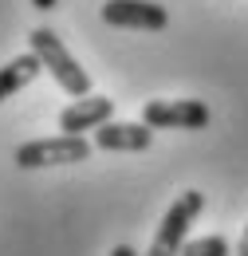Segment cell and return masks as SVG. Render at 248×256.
Instances as JSON below:
<instances>
[{
	"label": "cell",
	"instance_id": "cell-1",
	"mask_svg": "<svg viewBox=\"0 0 248 256\" xmlns=\"http://www.w3.org/2000/svg\"><path fill=\"white\" fill-rule=\"evenodd\" d=\"M28 44H32V52L40 56V64H44V71L60 83V91H67L71 98H83V95H91V75L83 71V64L63 48V40L52 28H36V32L28 36Z\"/></svg>",
	"mask_w": 248,
	"mask_h": 256
},
{
	"label": "cell",
	"instance_id": "cell-2",
	"mask_svg": "<svg viewBox=\"0 0 248 256\" xmlns=\"http://www.w3.org/2000/svg\"><path fill=\"white\" fill-rule=\"evenodd\" d=\"M201 209H205V193L201 190L178 193V201L166 209V217H162V224H158V232H154V240H150V248H146V256H182L186 236H189V224L201 217Z\"/></svg>",
	"mask_w": 248,
	"mask_h": 256
},
{
	"label": "cell",
	"instance_id": "cell-3",
	"mask_svg": "<svg viewBox=\"0 0 248 256\" xmlns=\"http://www.w3.org/2000/svg\"><path fill=\"white\" fill-rule=\"evenodd\" d=\"M91 142L83 134H56V138H32L16 146V166L20 170H44V166H75L91 158Z\"/></svg>",
	"mask_w": 248,
	"mask_h": 256
},
{
	"label": "cell",
	"instance_id": "cell-4",
	"mask_svg": "<svg viewBox=\"0 0 248 256\" xmlns=\"http://www.w3.org/2000/svg\"><path fill=\"white\" fill-rule=\"evenodd\" d=\"M213 110L201 98H154L142 106V122L154 130H205Z\"/></svg>",
	"mask_w": 248,
	"mask_h": 256
},
{
	"label": "cell",
	"instance_id": "cell-5",
	"mask_svg": "<svg viewBox=\"0 0 248 256\" xmlns=\"http://www.w3.org/2000/svg\"><path fill=\"white\" fill-rule=\"evenodd\" d=\"M102 20L110 28H134V32H162L170 24V12L154 0H110L102 4Z\"/></svg>",
	"mask_w": 248,
	"mask_h": 256
},
{
	"label": "cell",
	"instance_id": "cell-6",
	"mask_svg": "<svg viewBox=\"0 0 248 256\" xmlns=\"http://www.w3.org/2000/svg\"><path fill=\"white\" fill-rule=\"evenodd\" d=\"M114 118V98L106 95H83L71 106L60 110V130L63 134H83V130H98L102 122Z\"/></svg>",
	"mask_w": 248,
	"mask_h": 256
},
{
	"label": "cell",
	"instance_id": "cell-7",
	"mask_svg": "<svg viewBox=\"0 0 248 256\" xmlns=\"http://www.w3.org/2000/svg\"><path fill=\"white\" fill-rule=\"evenodd\" d=\"M154 142V126L146 122H102L94 130V146L106 150V154H138V150H150Z\"/></svg>",
	"mask_w": 248,
	"mask_h": 256
},
{
	"label": "cell",
	"instance_id": "cell-8",
	"mask_svg": "<svg viewBox=\"0 0 248 256\" xmlns=\"http://www.w3.org/2000/svg\"><path fill=\"white\" fill-rule=\"evenodd\" d=\"M40 71H44V64H40V56H36V52L8 60V64L0 67V102H4V98H12L16 91H24Z\"/></svg>",
	"mask_w": 248,
	"mask_h": 256
},
{
	"label": "cell",
	"instance_id": "cell-9",
	"mask_svg": "<svg viewBox=\"0 0 248 256\" xmlns=\"http://www.w3.org/2000/svg\"><path fill=\"white\" fill-rule=\"evenodd\" d=\"M182 256H228V240H224V236H201V240H186Z\"/></svg>",
	"mask_w": 248,
	"mask_h": 256
},
{
	"label": "cell",
	"instance_id": "cell-10",
	"mask_svg": "<svg viewBox=\"0 0 248 256\" xmlns=\"http://www.w3.org/2000/svg\"><path fill=\"white\" fill-rule=\"evenodd\" d=\"M110 256H138V248H130V244H114Z\"/></svg>",
	"mask_w": 248,
	"mask_h": 256
},
{
	"label": "cell",
	"instance_id": "cell-11",
	"mask_svg": "<svg viewBox=\"0 0 248 256\" xmlns=\"http://www.w3.org/2000/svg\"><path fill=\"white\" fill-rule=\"evenodd\" d=\"M236 256H248V224H244V232H240V240H236Z\"/></svg>",
	"mask_w": 248,
	"mask_h": 256
},
{
	"label": "cell",
	"instance_id": "cell-12",
	"mask_svg": "<svg viewBox=\"0 0 248 256\" xmlns=\"http://www.w3.org/2000/svg\"><path fill=\"white\" fill-rule=\"evenodd\" d=\"M60 0H32V8H40V12H52Z\"/></svg>",
	"mask_w": 248,
	"mask_h": 256
}]
</instances>
